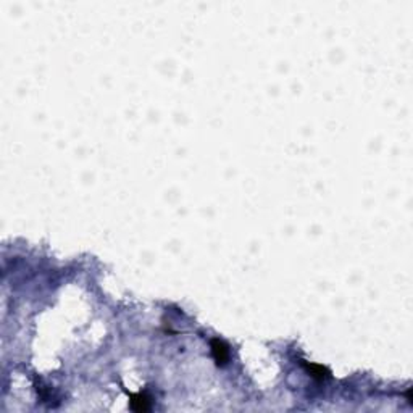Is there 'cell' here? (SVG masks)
<instances>
[{
  "mask_svg": "<svg viewBox=\"0 0 413 413\" xmlns=\"http://www.w3.org/2000/svg\"><path fill=\"white\" fill-rule=\"evenodd\" d=\"M131 407L136 412H147L150 409V399L146 394H133L131 395Z\"/></svg>",
  "mask_w": 413,
  "mask_h": 413,
  "instance_id": "2",
  "label": "cell"
},
{
  "mask_svg": "<svg viewBox=\"0 0 413 413\" xmlns=\"http://www.w3.org/2000/svg\"><path fill=\"white\" fill-rule=\"evenodd\" d=\"M308 371L312 373V376H315L318 379H324L329 376V371L321 365H308Z\"/></svg>",
  "mask_w": 413,
  "mask_h": 413,
  "instance_id": "3",
  "label": "cell"
},
{
  "mask_svg": "<svg viewBox=\"0 0 413 413\" xmlns=\"http://www.w3.org/2000/svg\"><path fill=\"white\" fill-rule=\"evenodd\" d=\"M212 354L213 359L217 362V365H224L229 359V349L228 345L219 339H213L212 340Z\"/></svg>",
  "mask_w": 413,
  "mask_h": 413,
  "instance_id": "1",
  "label": "cell"
}]
</instances>
